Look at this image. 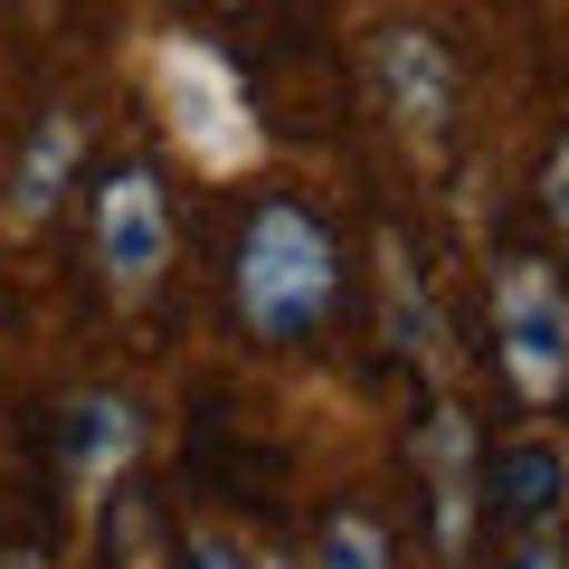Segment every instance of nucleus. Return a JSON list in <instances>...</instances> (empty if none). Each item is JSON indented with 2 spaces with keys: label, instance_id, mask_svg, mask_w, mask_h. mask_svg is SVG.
<instances>
[{
  "label": "nucleus",
  "instance_id": "9",
  "mask_svg": "<svg viewBox=\"0 0 569 569\" xmlns=\"http://www.w3.org/2000/svg\"><path fill=\"white\" fill-rule=\"evenodd\" d=\"M380 323H389V351H408L418 370H447V323H437V305H427V284H418L399 238H380Z\"/></svg>",
  "mask_w": 569,
  "mask_h": 569
},
{
  "label": "nucleus",
  "instance_id": "8",
  "mask_svg": "<svg viewBox=\"0 0 569 569\" xmlns=\"http://www.w3.org/2000/svg\"><path fill=\"white\" fill-rule=\"evenodd\" d=\"M77 162H86V123H77V114H39V133H29L20 171H10V228L58 219L67 190H77Z\"/></svg>",
  "mask_w": 569,
  "mask_h": 569
},
{
  "label": "nucleus",
  "instance_id": "3",
  "mask_svg": "<svg viewBox=\"0 0 569 569\" xmlns=\"http://www.w3.org/2000/svg\"><path fill=\"white\" fill-rule=\"evenodd\" d=\"M493 361L522 408H550L569 389V295L541 257H512L493 276Z\"/></svg>",
  "mask_w": 569,
  "mask_h": 569
},
{
  "label": "nucleus",
  "instance_id": "15",
  "mask_svg": "<svg viewBox=\"0 0 569 569\" xmlns=\"http://www.w3.org/2000/svg\"><path fill=\"white\" fill-rule=\"evenodd\" d=\"M247 569H284V560H247Z\"/></svg>",
  "mask_w": 569,
  "mask_h": 569
},
{
  "label": "nucleus",
  "instance_id": "1",
  "mask_svg": "<svg viewBox=\"0 0 569 569\" xmlns=\"http://www.w3.org/2000/svg\"><path fill=\"white\" fill-rule=\"evenodd\" d=\"M152 104H162V133H171V152H181L190 171H209V181H238V171H257L266 162V123H257V104H247V86H238V67L219 58L209 39H152Z\"/></svg>",
  "mask_w": 569,
  "mask_h": 569
},
{
  "label": "nucleus",
  "instance_id": "7",
  "mask_svg": "<svg viewBox=\"0 0 569 569\" xmlns=\"http://www.w3.org/2000/svg\"><path fill=\"white\" fill-rule=\"evenodd\" d=\"M142 456V408L114 399V389H86L77 408H67V485L86 493V503H104V493L133 475Z\"/></svg>",
  "mask_w": 569,
  "mask_h": 569
},
{
  "label": "nucleus",
  "instance_id": "5",
  "mask_svg": "<svg viewBox=\"0 0 569 569\" xmlns=\"http://www.w3.org/2000/svg\"><path fill=\"white\" fill-rule=\"evenodd\" d=\"M418 475H427V503H437V560H466L475 550V503H485V447H475V418L456 399L427 408Z\"/></svg>",
  "mask_w": 569,
  "mask_h": 569
},
{
  "label": "nucleus",
  "instance_id": "2",
  "mask_svg": "<svg viewBox=\"0 0 569 569\" xmlns=\"http://www.w3.org/2000/svg\"><path fill=\"white\" fill-rule=\"evenodd\" d=\"M332 295H342V257H332L323 219L295 200H266L238 238V313L257 342H305L323 332Z\"/></svg>",
  "mask_w": 569,
  "mask_h": 569
},
{
  "label": "nucleus",
  "instance_id": "10",
  "mask_svg": "<svg viewBox=\"0 0 569 569\" xmlns=\"http://www.w3.org/2000/svg\"><path fill=\"white\" fill-rule=\"evenodd\" d=\"M493 485H503V503L522 512V522H550V503H560L569 466H560V447H550V437H522V447L493 466Z\"/></svg>",
  "mask_w": 569,
  "mask_h": 569
},
{
  "label": "nucleus",
  "instance_id": "11",
  "mask_svg": "<svg viewBox=\"0 0 569 569\" xmlns=\"http://www.w3.org/2000/svg\"><path fill=\"white\" fill-rule=\"evenodd\" d=\"M313 569H389V531L370 512H332L323 541H313Z\"/></svg>",
  "mask_w": 569,
  "mask_h": 569
},
{
  "label": "nucleus",
  "instance_id": "4",
  "mask_svg": "<svg viewBox=\"0 0 569 569\" xmlns=\"http://www.w3.org/2000/svg\"><path fill=\"white\" fill-rule=\"evenodd\" d=\"M96 266H104V295L114 305H142L171 276V200H162L152 171L96 181Z\"/></svg>",
  "mask_w": 569,
  "mask_h": 569
},
{
  "label": "nucleus",
  "instance_id": "12",
  "mask_svg": "<svg viewBox=\"0 0 569 569\" xmlns=\"http://www.w3.org/2000/svg\"><path fill=\"white\" fill-rule=\"evenodd\" d=\"M512 569H560V531H550V522H522V541H512Z\"/></svg>",
  "mask_w": 569,
  "mask_h": 569
},
{
  "label": "nucleus",
  "instance_id": "14",
  "mask_svg": "<svg viewBox=\"0 0 569 569\" xmlns=\"http://www.w3.org/2000/svg\"><path fill=\"white\" fill-rule=\"evenodd\" d=\"M0 569H39V560H0Z\"/></svg>",
  "mask_w": 569,
  "mask_h": 569
},
{
  "label": "nucleus",
  "instance_id": "6",
  "mask_svg": "<svg viewBox=\"0 0 569 569\" xmlns=\"http://www.w3.org/2000/svg\"><path fill=\"white\" fill-rule=\"evenodd\" d=\"M370 77H380V104L399 114V133H447L456 114V67L447 48L427 39V29H380V48H370Z\"/></svg>",
  "mask_w": 569,
  "mask_h": 569
},
{
  "label": "nucleus",
  "instance_id": "13",
  "mask_svg": "<svg viewBox=\"0 0 569 569\" xmlns=\"http://www.w3.org/2000/svg\"><path fill=\"white\" fill-rule=\"evenodd\" d=\"M190 569H247V550L228 541V531H200V541H190Z\"/></svg>",
  "mask_w": 569,
  "mask_h": 569
}]
</instances>
